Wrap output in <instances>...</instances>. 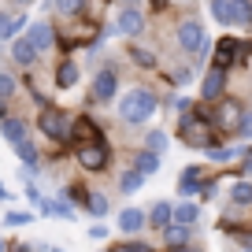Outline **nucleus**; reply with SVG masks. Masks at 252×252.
I'll use <instances>...</instances> for the list:
<instances>
[{"label":"nucleus","instance_id":"nucleus-47","mask_svg":"<svg viewBox=\"0 0 252 252\" xmlns=\"http://www.w3.org/2000/svg\"><path fill=\"white\" fill-rule=\"evenodd\" d=\"M4 104H8V100H0V119H4V115H8V111H4Z\"/></svg>","mask_w":252,"mask_h":252},{"label":"nucleus","instance_id":"nucleus-24","mask_svg":"<svg viewBox=\"0 0 252 252\" xmlns=\"http://www.w3.org/2000/svg\"><path fill=\"white\" fill-rule=\"evenodd\" d=\"M141 186H145V174L137 171V167H130V171H126L123 178H119V189H123L126 197H130V193H137V189H141Z\"/></svg>","mask_w":252,"mask_h":252},{"label":"nucleus","instance_id":"nucleus-6","mask_svg":"<svg viewBox=\"0 0 252 252\" xmlns=\"http://www.w3.org/2000/svg\"><path fill=\"white\" fill-rule=\"evenodd\" d=\"M241 104H237V100H222L219 104V108H215L212 111V126H215V130H226V134H234V130H237V119H241Z\"/></svg>","mask_w":252,"mask_h":252},{"label":"nucleus","instance_id":"nucleus-19","mask_svg":"<svg viewBox=\"0 0 252 252\" xmlns=\"http://www.w3.org/2000/svg\"><path fill=\"white\" fill-rule=\"evenodd\" d=\"M197 219H200V208L193 204V200H186V204H178L171 212V222H182V226H193Z\"/></svg>","mask_w":252,"mask_h":252},{"label":"nucleus","instance_id":"nucleus-23","mask_svg":"<svg viewBox=\"0 0 252 252\" xmlns=\"http://www.w3.org/2000/svg\"><path fill=\"white\" fill-rule=\"evenodd\" d=\"M230 15H234V26H249L252 23V0H230Z\"/></svg>","mask_w":252,"mask_h":252},{"label":"nucleus","instance_id":"nucleus-21","mask_svg":"<svg viewBox=\"0 0 252 252\" xmlns=\"http://www.w3.org/2000/svg\"><path fill=\"white\" fill-rule=\"evenodd\" d=\"M134 167L145 174V178H149V174H156V171H159V152H149V149H141V152L134 156Z\"/></svg>","mask_w":252,"mask_h":252},{"label":"nucleus","instance_id":"nucleus-2","mask_svg":"<svg viewBox=\"0 0 252 252\" xmlns=\"http://www.w3.org/2000/svg\"><path fill=\"white\" fill-rule=\"evenodd\" d=\"M178 134H182V141L189 145V149H212L219 137H215V126H212V119L200 111V115H193V111H186L182 115V126H178Z\"/></svg>","mask_w":252,"mask_h":252},{"label":"nucleus","instance_id":"nucleus-18","mask_svg":"<svg viewBox=\"0 0 252 252\" xmlns=\"http://www.w3.org/2000/svg\"><path fill=\"white\" fill-rule=\"evenodd\" d=\"M74 82H78V63H74V60H63L60 67H56V86H60V89H71Z\"/></svg>","mask_w":252,"mask_h":252},{"label":"nucleus","instance_id":"nucleus-43","mask_svg":"<svg viewBox=\"0 0 252 252\" xmlns=\"http://www.w3.org/2000/svg\"><path fill=\"white\" fill-rule=\"evenodd\" d=\"M152 8H156V11H163V8H167V0H152Z\"/></svg>","mask_w":252,"mask_h":252},{"label":"nucleus","instance_id":"nucleus-9","mask_svg":"<svg viewBox=\"0 0 252 252\" xmlns=\"http://www.w3.org/2000/svg\"><path fill=\"white\" fill-rule=\"evenodd\" d=\"M115 33H123V37H137V33L145 30V15L137 8H123V15L115 19V26H111Z\"/></svg>","mask_w":252,"mask_h":252},{"label":"nucleus","instance_id":"nucleus-42","mask_svg":"<svg viewBox=\"0 0 252 252\" xmlns=\"http://www.w3.org/2000/svg\"><path fill=\"white\" fill-rule=\"evenodd\" d=\"M171 252H197V249H189V245H174Z\"/></svg>","mask_w":252,"mask_h":252},{"label":"nucleus","instance_id":"nucleus-29","mask_svg":"<svg viewBox=\"0 0 252 252\" xmlns=\"http://www.w3.org/2000/svg\"><path fill=\"white\" fill-rule=\"evenodd\" d=\"M48 4H52L60 15H78V11L86 8V0H48Z\"/></svg>","mask_w":252,"mask_h":252},{"label":"nucleus","instance_id":"nucleus-26","mask_svg":"<svg viewBox=\"0 0 252 252\" xmlns=\"http://www.w3.org/2000/svg\"><path fill=\"white\" fill-rule=\"evenodd\" d=\"M208 8H212V19H215V23L234 26V15H230V0H212Z\"/></svg>","mask_w":252,"mask_h":252},{"label":"nucleus","instance_id":"nucleus-8","mask_svg":"<svg viewBox=\"0 0 252 252\" xmlns=\"http://www.w3.org/2000/svg\"><path fill=\"white\" fill-rule=\"evenodd\" d=\"M26 41L33 45V52H48V48L56 45V26L52 23H33V26H26V33H23Z\"/></svg>","mask_w":252,"mask_h":252},{"label":"nucleus","instance_id":"nucleus-40","mask_svg":"<svg viewBox=\"0 0 252 252\" xmlns=\"http://www.w3.org/2000/svg\"><path fill=\"white\" fill-rule=\"evenodd\" d=\"M241 171H245V174H252V152H245V159H241Z\"/></svg>","mask_w":252,"mask_h":252},{"label":"nucleus","instance_id":"nucleus-22","mask_svg":"<svg viewBox=\"0 0 252 252\" xmlns=\"http://www.w3.org/2000/svg\"><path fill=\"white\" fill-rule=\"evenodd\" d=\"M171 212L174 208L167 204V200H159V204H152V212L145 215V219H149V226H156V230H163L167 222H171Z\"/></svg>","mask_w":252,"mask_h":252},{"label":"nucleus","instance_id":"nucleus-45","mask_svg":"<svg viewBox=\"0 0 252 252\" xmlns=\"http://www.w3.org/2000/svg\"><path fill=\"white\" fill-rule=\"evenodd\" d=\"M11 252H30V245H15V249H11Z\"/></svg>","mask_w":252,"mask_h":252},{"label":"nucleus","instance_id":"nucleus-30","mask_svg":"<svg viewBox=\"0 0 252 252\" xmlns=\"http://www.w3.org/2000/svg\"><path fill=\"white\" fill-rule=\"evenodd\" d=\"M30 222H33V212H8V215H4V226H30Z\"/></svg>","mask_w":252,"mask_h":252},{"label":"nucleus","instance_id":"nucleus-33","mask_svg":"<svg viewBox=\"0 0 252 252\" xmlns=\"http://www.w3.org/2000/svg\"><path fill=\"white\" fill-rule=\"evenodd\" d=\"M145 149H149V152H163L167 149V134H163V130H152L149 141H145Z\"/></svg>","mask_w":252,"mask_h":252},{"label":"nucleus","instance_id":"nucleus-27","mask_svg":"<svg viewBox=\"0 0 252 252\" xmlns=\"http://www.w3.org/2000/svg\"><path fill=\"white\" fill-rule=\"evenodd\" d=\"M86 197H89L86 186H67V189H63V200H67L71 208H82V204H86Z\"/></svg>","mask_w":252,"mask_h":252},{"label":"nucleus","instance_id":"nucleus-3","mask_svg":"<svg viewBox=\"0 0 252 252\" xmlns=\"http://www.w3.org/2000/svg\"><path fill=\"white\" fill-rule=\"evenodd\" d=\"M71 119H67V111L56 108V104H45L37 115V130L48 137V141H71Z\"/></svg>","mask_w":252,"mask_h":252},{"label":"nucleus","instance_id":"nucleus-37","mask_svg":"<svg viewBox=\"0 0 252 252\" xmlns=\"http://www.w3.org/2000/svg\"><path fill=\"white\" fill-rule=\"evenodd\" d=\"M8 23H11V15H4V11H0V41H11V33H8Z\"/></svg>","mask_w":252,"mask_h":252},{"label":"nucleus","instance_id":"nucleus-35","mask_svg":"<svg viewBox=\"0 0 252 252\" xmlns=\"http://www.w3.org/2000/svg\"><path fill=\"white\" fill-rule=\"evenodd\" d=\"M234 134L252 137V111H241V119H237V130H234Z\"/></svg>","mask_w":252,"mask_h":252},{"label":"nucleus","instance_id":"nucleus-4","mask_svg":"<svg viewBox=\"0 0 252 252\" xmlns=\"http://www.w3.org/2000/svg\"><path fill=\"white\" fill-rule=\"evenodd\" d=\"M74 159H78V167L100 174V171H108V163H111V149L104 141H82L78 149H74Z\"/></svg>","mask_w":252,"mask_h":252},{"label":"nucleus","instance_id":"nucleus-51","mask_svg":"<svg viewBox=\"0 0 252 252\" xmlns=\"http://www.w3.org/2000/svg\"><path fill=\"white\" fill-rule=\"evenodd\" d=\"M178 4H186V0H178Z\"/></svg>","mask_w":252,"mask_h":252},{"label":"nucleus","instance_id":"nucleus-25","mask_svg":"<svg viewBox=\"0 0 252 252\" xmlns=\"http://www.w3.org/2000/svg\"><path fill=\"white\" fill-rule=\"evenodd\" d=\"M37 208H41L45 215H60V219H71V215H74V208L67 204V200H45V197H41Z\"/></svg>","mask_w":252,"mask_h":252},{"label":"nucleus","instance_id":"nucleus-12","mask_svg":"<svg viewBox=\"0 0 252 252\" xmlns=\"http://www.w3.org/2000/svg\"><path fill=\"white\" fill-rule=\"evenodd\" d=\"M11 149H15V156L23 159L26 174H33V171H37V163H41V152H37V145H33L30 137H23V141H15V145H11Z\"/></svg>","mask_w":252,"mask_h":252},{"label":"nucleus","instance_id":"nucleus-7","mask_svg":"<svg viewBox=\"0 0 252 252\" xmlns=\"http://www.w3.org/2000/svg\"><path fill=\"white\" fill-rule=\"evenodd\" d=\"M115 93H119V74H115V71H100V74L93 78L89 96H93L96 104H111V100H115Z\"/></svg>","mask_w":252,"mask_h":252},{"label":"nucleus","instance_id":"nucleus-16","mask_svg":"<svg viewBox=\"0 0 252 252\" xmlns=\"http://www.w3.org/2000/svg\"><path fill=\"white\" fill-rule=\"evenodd\" d=\"M200 186H204V171H200V167H186L182 178H178V189L186 197H193V193H200Z\"/></svg>","mask_w":252,"mask_h":252},{"label":"nucleus","instance_id":"nucleus-17","mask_svg":"<svg viewBox=\"0 0 252 252\" xmlns=\"http://www.w3.org/2000/svg\"><path fill=\"white\" fill-rule=\"evenodd\" d=\"M189 237H193V226H182V222H167V226H163L167 249H174V245H189Z\"/></svg>","mask_w":252,"mask_h":252},{"label":"nucleus","instance_id":"nucleus-10","mask_svg":"<svg viewBox=\"0 0 252 252\" xmlns=\"http://www.w3.org/2000/svg\"><path fill=\"white\" fill-rule=\"evenodd\" d=\"M222 89H226V71H222V67H212V71L204 74V82H200V96H204V100H219Z\"/></svg>","mask_w":252,"mask_h":252},{"label":"nucleus","instance_id":"nucleus-28","mask_svg":"<svg viewBox=\"0 0 252 252\" xmlns=\"http://www.w3.org/2000/svg\"><path fill=\"white\" fill-rule=\"evenodd\" d=\"M230 200H234L237 208H245V204H252V186L249 182H237L234 189H230Z\"/></svg>","mask_w":252,"mask_h":252},{"label":"nucleus","instance_id":"nucleus-39","mask_svg":"<svg viewBox=\"0 0 252 252\" xmlns=\"http://www.w3.org/2000/svg\"><path fill=\"white\" fill-rule=\"evenodd\" d=\"M171 82H174V86H186V82H189V71H174Z\"/></svg>","mask_w":252,"mask_h":252},{"label":"nucleus","instance_id":"nucleus-36","mask_svg":"<svg viewBox=\"0 0 252 252\" xmlns=\"http://www.w3.org/2000/svg\"><path fill=\"white\" fill-rule=\"evenodd\" d=\"M111 252H152L145 241H123V245H115Z\"/></svg>","mask_w":252,"mask_h":252},{"label":"nucleus","instance_id":"nucleus-1","mask_svg":"<svg viewBox=\"0 0 252 252\" xmlns=\"http://www.w3.org/2000/svg\"><path fill=\"white\" fill-rule=\"evenodd\" d=\"M156 93L152 89H145V86H137V89H130V93H123V100H119V119L123 123H130V126H137V123H149L152 119V111H156Z\"/></svg>","mask_w":252,"mask_h":252},{"label":"nucleus","instance_id":"nucleus-32","mask_svg":"<svg viewBox=\"0 0 252 252\" xmlns=\"http://www.w3.org/2000/svg\"><path fill=\"white\" fill-rule=\"evenodd\" d=\"M130 60H134V63H141V67H152V63H156V56H152V52H145L141 45H130Z\"/></svg>","mask_w":252,"mask_h":252},{"label":"nucleus","instance_id":"nucleus-41","mask_svg":"<svg viewBox=\"0 0 252 252\" xmlns=\"http://www.w3.org/2000/svg\"><path fill=\"white\" fill-rule=\"evenodd\" d=\"M237 241H241V245H249V249H252V234H245V230L237 234Z\"/></svg>","mask_w":252,"mask_h":252},{"label":"nucleus","instance_id":"nucleus-20","mask_svg":"<svg viewBox=\"0 0 252 252\" xmlns=\"http://www.w3.org/2000/svg\"><path fill=\"white\" fill-rule=\"evenodd\" d=\"M82 208H86L89 215H96V219H104V215L111 212V200H108V193H89Z\"/></svg>","mask_w":252,"mask_h":252},{"label":"nucleus","instance_id":"nucleus-13","mask_svg":"<svg viewBox=\"0 0 252 252\" xmlns=\"http://www.w3.org/2000/svg\"><path fill=\"white\" fill-rule=\"evenodd\" d=\"M11 60L19 63V67H33L37 63V52H33V45L19 33V37H11Z\"/></svg>","mask_w":252,"mask_h":252},{"label":"nucleus","instance_id":"nucleus-38","mask_svg":"<svg viewBox=\"0 0 252 252\" xmlns=\"http://www.w3.org/2000/svg\"><path fill=\"white\" fill-rule=\"evenodd\" d=\"M89 237H93V241H104V237H108V226H89Z\"/></svg>","mask_w":252,"mask_h":252},{"label":"nucleus","instance_id":"nucleus-34","mask_svg":"<svg viewBox=\"0 0 252 252\" xmlns=\"http://www.w3.org/2000/svg\"><path fill=\"white\" fill-rule=\"evenodd\" d=\"M208 156H212L215 163H226V159H234L237 152H234V149H219V145H212V149H208Z\"/></svg>","mask_w":252,"mask_h":252},{"label":"nucleus","instance_id":"nucleus-5","mask_svg":"<svg viewBox=\"0 0 252 252\" xmlns=\"http://www.w3.org/2000/svg\"><path fill=\"white\" fill-rule=\"evenodd\" d=\"M178 48H182L186 56H204L208 33H204V26H200L197 19H186V23H178Z\"/></svg>","mask_w":252,"mask_h":252},{"label":"nucleus","instance_id":"nucleus-44","mask_svg":"<svg viewBox=\"0 0 252 252\" xmlns=\"http://www.w3.org/2000/svg\"><path fill=\"white\" fill-rule=\"evenodd\" d=\"M0 200H11V193H8V189H4V186H0Z\"/></svg>","mask_w":252,"mask_h":252},{"label":"nucleus","instance_id":"nucleus-11","mask_svg":"<svg viewBox=\"0 0 252 252\" xmlns=\"http://www.w3.org/2000/svg\"><path fill=\"white\" fill-rule=\"evenodd\" d=\"M145 226H149V219H145L141 208H123V212H119V230H123V234H141Z\"/></svg>","mask_w":252,"mask_h":252},{"label":"nucleus","instance_id":"nucleus-50","mask_svg":"<svg viewBox=\"0 0 252 252\" xmlns=\"http://www.w3.org/2000/svg\"><path fill=\"white\" fill-rule=\"evenodd\" d=\"M48 252H63V249H48Z\"/></svg>","mask_w":252,"mask_h":252},{"label":"nucleus","instance_id":"nucleus-15","mask_svg":"<svg viewBox=\"0 0 252 252\" xmlns=\"http://www.w3.org/2000/svg\"><path fill=\"white\" fill-rule=\"evenodd\" d=\"M0 134H4V141H8V145H15V141H23V137H26V123H23V119H15V115H4V119H0Z\"/></svg>","mask_w":252,"mask_h":252},{"label":"nucleus","instance_id":"nucleus-14","mask_svg":"<svg viewBox=\"0 0 252 252\" xmlns=\"http://www.w3.org/2000/svg\"><path fill=\"white\" fill-rule=\"evenodd\" d=\"M237 48H241V45H237L234 37H222L219 45H215V56H212V67H222V71H226L230 63L237 60Z\"/></svg>","mask_w":252,"mask_h":252},{"label":"nucleus","instance_id":"nucleus-49","mask_svg":"<svg viewBox=\"0 0 252 252\" xmlns=\"http://www.w3.org/2000/svg\"><path fill=\"white\" fill-rule=\"evenodd\" d=\"M15 4H23V8H26V4H33V0H15Z\"/></svg>","mask_w":252,"mask_h":252},{"label":"nucleus","instance_id":"nucleus-46","mask_svg":"<svg viewBox=\"0 0 252 252\" xmlns=\"http://www.w3.org/2000/svg\"><path fill=\"white\" fill-rule=\"evenodd\" d=\"M134 4H137V0H123V8H134Z\"/></svg>","mask_w":252,"mask_h":252},{"label":"nucleus","instance_id":"nucleus-31","mask_svg":"<svg viewBox=\"0 0 252 252\" xmlns=\"http://www.w3.org/2000/svg\"><path fill=\"white\" fill-rule=\"evenodd\" d=\"M15 89H19V82L11 78L8 71H0V100H11V96H15Z\"/></svg>","mask_w":252,"mask_h":252},{"label":"nucleus","instance_id":"nucleus-48","mask_svg":"<svg viewBox=\"0 0 252 252\" xmlns=\"http://www.w3.org/2000/svg\"><path fill=\"white\" fill-rule=\"evenodd\" d=\"M0 252H8V245H4V237H0Z\"/></svg>","mask_w":252,"mask_h":252}]
</instances>
